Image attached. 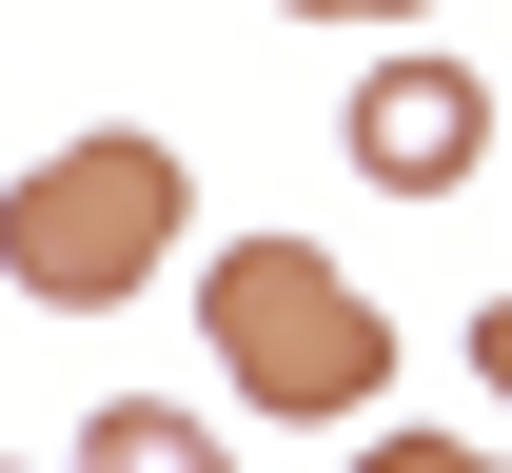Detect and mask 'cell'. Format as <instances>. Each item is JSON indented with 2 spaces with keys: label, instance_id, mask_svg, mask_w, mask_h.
<instances>
[{
  "label": "cell",
  "instance_id": "1",
  "mask_svg": "<svg viewBox=\"0 0 512 473\" xmlns=\"http://www.w3.org/2000/svg\"><path fill=\"white\" fill-rule=\"evenodd\" d=\"M178 217H197V178L158 158V138H60V158H20L0 178V276L40 296V316H119V296H158L178 276Z\"/></svg>",
  "mask_w": 512,
  "mask_h": 473
},
{
  "label": "cell",
  "instance_id": "2",
  "mask_svg": "<svg viewBox=\"0 0 512 473\" xmlns=\"http://www.w3.org/2000/svg\"><path fill=\"white\" fill-rule=\"evenodd\" d=\"M197 336H217L237 414H375L394 395V316L316 237H217V257H197Z\"/></svg>",
  "mask_w": 512,
  "mask_h": 473
},
{
  "label": "cell",
  "instance_id": "3",
  "mask_svg": "<svg viewBox=\"0 0 512 473\" xmlns=\"http://www.w3.org/2000/svg\"><path fill=\"white\" fill-rule=\"evenodd\" d=\"M473 158H493V79L434 60V40H394V60L355 79V178H375V198H453Z\"/></svg>",
  "mask_w": 512,
  "mask_h": 473
},
{
  "label": "cell",
  "instance_id": "4",
  "mask_svg": "<svg viewBox=\"0 0 512 473\" xmlns=\"http://www.w3.org/2000/svg\"><path fill=\"white\" fill-rule=\"evenodd\" d=\"M79 473H237V454H217L178 395H99V414H79Z\"/></svg>",
  "mask_w": 512,
  "mask_h": 473
},
{
  "label": "cell",
  "instance_id": "5",
  "mask_svg": "<svg viewBox=\"0 0 512 473\" xmlns=\"http://www.w3.org/2000/svg\"><path fill=\"white\" fill-rule=\"evenodd\" d=\"M355 473H493V454H453V434H375Z\"/></svg>",
  "mask_w": 512,
  "mask_h": 473
},
{
  "label": "cell",
  "instance_id": "6",
  "mask_svg": "<svg viewBox=\"0 0 512 473\" xmlns=\"http://www.w3.org/2000/svg\"><path fill=\"white\" fill-rule=\"evenodd\" d=\"M276 20H434V0H276Z\"/></svg>",
  "mask_w": 512,
  "mask_h": 473
},
{
  "label": "cell",
  "instance_id": "7",
  "mask_svg": "<svg viewBox=\"0 0 512 473\" xmlns=\"http://www.w3.org/2000/svg\"><path fill=\"white\" fill-rule=\"evenodd\" d=\"M473 375H493V395H512V296H493V316H473Z\"/></svg>",
  "mask_w": 512,
  "mask_h": 473
}]
</instances>
